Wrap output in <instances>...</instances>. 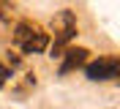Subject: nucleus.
I'll list each match as a JSON object with an SVG mask.
<instances>
[{"label": "nucleus", "mask_w": 120, "mask_h": 109, "mask_svg": "<svg viewBox=\"0 0 120 109\" xmlns=\"http://www.w3.org/2000/svg\"><path fill=\"white\" fill-rule=\"evenodd\" d=\"M14 41L22 46L25 55H36V52H44L49 46V36H46L41 27L30 25V22H19L14 33Z\"/></svg>", "instance_id": "obj_1"}, {"label": "nucleus", "mask_w": 120, "mask_h": 109, "mask_svg": "<svg viewBox=\"0 0 120 109\" xmlns=\"http://www.w3.org/2000/svg\"><path fill=\"white\" fill-rule=\"evenodd\" d=\"M76 36V16L71 11H60L57 22H55V44H52V55H57L71 38Z\"/></svg>", "instance_id": "obj_2"}, {"label": "nucleus", "mask_w": 120, "mask_h": 109, "mask_svg": "<svg viewBox=\"0 0 120 109\" xmlns=\"http://www.w3.org/2000/svg\"><path fill=\"white\" fill-rule=\"evenodd\" d=\"M120 71V60L117 57H98L96 63H90L87 68H85V74H87V79L93 82H101V79H115Z\"/></svg>", "instance_id": "obj_3"}, {"label": "nucleus", "mask_w": 120, "mask_h": 109, "mask_svg": "<svg viewBox=\"0 0 120 109\" xmlns=\"http://www.w3.org/2000/svg\"><path fill=\"white\" fill-rule=\"evenodd\" d=\"M87 55H90V52L85 49V46H71V49H66V57H63V65H60V74H68V71H74V68H79V65H85Z\"/></svg>", "instance_id": "obj_4"}, {"label": "nucleus", "mask_w": 120, "mask_h": 109, "mask_svg": "<svg viewBox=\"0 0 120 109\" xmlns=\"http://www.w3.org/2000/svg\"><path fill=\"white\" fill-rule=\"evenodd\" d=\"M8 8H11V0H0V19L8 16Z\"/></svg>", "instance_id": "obj_5"}, {"label": "nucleus", "mask_w": 120, "mask_h": 109, "mask_svg": "<svg viewBox=\"0 0 120 109\" xmlns=\"http://www.w3.org/2000/svg\"><path fill=\"white\" fill-rule=\"evenodd\" d=\"M8 76H11V71H8L6 65L0 63V82H6V79H8Z\"/></svg>", "instance_id": "obj_6"}, {"label": "nucleus", "mask_w": 120, "mask_h": 109, "mask_svg": "<svg viewBox=\"0 0 120 109\" xmlns=\"http://www.w3.org/2000/svg\"><path fill=\"white\" fill-rule=\"evenodd\" d=\"M0 85H3V82H0Z\"/></svg>", "instance_id": "obj_7"}]
</instances>
